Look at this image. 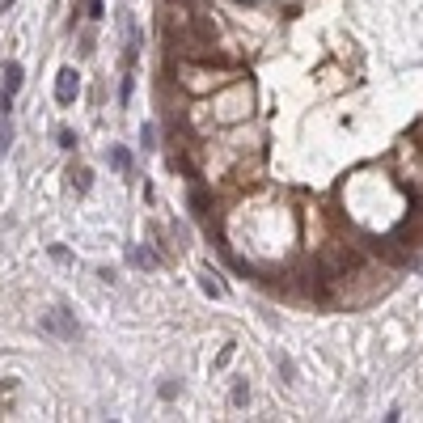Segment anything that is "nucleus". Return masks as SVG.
<instances>
[{
	"label": "nucleus",
	"instance_id": "obj_15",
	"mask_svg": "<svg viewBox=\"0 0 423 423\" xmlns=\"http://www.w3.org/2000/svg\"><path fill=\"white\" fill-rule=\"evenodd\" d=\"M8 4H13V0H0V13H4V8H8Z\"/></svg>",
	"mask_w": 423,
	"mask_h": 423
},
{
	"label": "nucleus",
	"instance_id": "obj_9",
	"mask_svg": "<svg viewBox=\"0 0 423 423\" xmlns=\"http://www.w3.org/2000/svg\"><path fill=\"white\" fill-rule=\"evenodd\" d=\"M131 89H136V81H131V68H127V72H123V85H119V106L131 102Z\"/></svg>",
	"mask_w": 423,
	"mask_h": 423
},
{
	"label": "nucleus",
	"instance_id": "obj_1",
	"mask_svg": "<svg viewBox=\"0 0 423 423\" xmlns=\"http://www.w3.org/2000/svg\"><path fill=\"white\" fill-rule=\"evenodd\" d=\"M76 89H81L76 68H59V76H55V102H59V106H72V102H76Z\"/></svg>",
	"mask_w": 423,
	"mask_h": 423
},
{
	"label": "nucleus",
	"instance_id": "obj_12",
	"mask_svg": "<svg viewBox=\"0 0 423 423\" xmlns=\"http://www.w3.org/2000/svg\"><path fill=\"white\" fill-rule=\"evenodd\" d=\"M59 148H76V136H72V131H68V127H64V131H59Z\"/></svg>",
	"mask_w": 423,
	"mask_h": 423
},
{
	"label": "nucleus",
	"instance_id": "obj_14",
	"mask_svg": "<svg viewBox=\"0 0 423 423\" xmlns=\"http://www.w3.org/2000/svg\"><path fill=\"white\" fill-rule=\"evenodd\" d=\"M8 136H13V131H4V123H0V153L8 148Z\"/></svg>",
	"mask_w": 423,
	"mask_h": 423
},
{
	"label": "nucleus",
	"instance_id": "obj_11",
	"mask_svg": "<svg viewBox=\"0 0 423 423\" xmlns=\"http://www.w3.org/2000/svg\"><path fill=\"white\" fill-rule=\"evenodd\" d=\"M246 398H250V390H246V381H237L233 386V407H246Z\"/></svg>",
	"mask_w": 423,
	"mask_h": 423
},
{
	"label": "nucleus",
	"instance_id": "obj_10",
	"mask_svg": "<svg viewBox=\"0 0 423 423\" xmlns=\"http://www.w3.org/2000/svg\"><path fill=\"white\" fill-rule=\"evenodd\" d=\"M153 140H157V127H153V123H144V127H140V144H144V148H157Z\"/></svg>",
	"mask_w": 423,
	"mask_h": 423
},
{
	"label": "nucleus",
	"instance_id": "obj_8",
	"mask_svg": "<svg viewBox=\"0 0 423 423\" xmlns=\"http://www.w3.org/2000/svg\"><path fill=\"white\" fill-rule=\"evenodd\" d=\"M191 208H195V216H199V220H208V195H203L199 186L191 191Z\"/></svg>",
	"mask_w": 423,
	"mask_h": 423
},
{
	"label": "nucleus",
	"instance_id": "obj_3",
	"mask_svg": "<svg viewBox=\"0 0 423 423\" xmlns=\"http://www.w3.org/2000/svg\"><path fill=\"white\" fill-rule=\"evenodd\" d=\"M0 89H4L8 97H13V93L21 89V64H17V59H8V64L0 68Z\"/></svg>",
	"mask_w": 423,
	"mask_h": 423
},
{
	"label": "nucleus",
	"instance_id": "obj_4",
	"mask_svg": "<svg viewBox=\"0 0 423 423\" xmlns=\"http://www.w3.org/2000/svg\"><path fill=\"white\" fill-rule=\"evenodd\" d=\"M106 157H110V165H114L119 174H127V169H131V153H127V148H119V144H110V153H106Z\"/></svg>",
	"mask_w": 423,
	"mask_h": 423
},
{
	"label": "nucleus",
	"instance_id": "obj_2",
	"mask_svg": "<svg viewBox=\"0 0 423 423\" xmlns=\"http://www.w3.org/2000/svg\"><path fill=\"white\" fill-rule=\"evenodd\" d=\"M42 330H51V335H59V339H76V326L64 318V309L47 314V318H42Z\"/></svg>",
	"mask_w": 423,
	"mask_h": 423
},
{
	"label": "nucleus",
	"instance_id": "obj_7",
	"mask_svg": "<svg viewBox=\"0 0 423 423\" xmlns=\"http://www.w3.org/2000/svg\"><path fill=\"white\" fill-rule=\"evenodd\" d=\"M68 178H72V186H76L81 195L89 191V169H85V165H72V174H68Z\"/></svg>",
	"mask_w": 423,
	"mask_h": 423
},
{
	"label": "nucleus",
	"instance_id": "obj_13",
	"mask_svg": "<svg viewBox=\"0 0 423 423\" xmlns=\"http://www.w3.org/2000/svg\"><path fill=\"white\" fill-rule=\"evenodd\" d=\"M102 13H106V4H102V0H89V17H102Z\"/></svg>",
	"mask_w": 423,
	"mask_h": 423
},
{
	"label": "nucleus",
	"instance_id": "obj_6",
	"mask_svg": "<svg viewBox=\"0 0 423 423\" xmlns=\"http://www.w3.org/2000/svg\"><path fill=\"white\" fill-rule=\"evenodd\" d=\"M199 284H203V292H208V297H216V301L225 297V284H220L212 271H203V275H199Z\"/></svg>",
	"mask_w": 423,
	"mask_h": 423
},
{
	"label": "nucleus",
	"instance_id": "obj_5",
	"mask_svg": "<svg viewBox=\"0 0 423 423\" xmlns=\"http://www.w3.org/2000/svg\"><path fill=\"white\" fill-rule=\"evenodd\" d=\"M127 258H131V267H157V254H153L148 246H131Z\"/></svg>",
	"mask_w": 423,
	"mask_h": 423
}]
</instances>
